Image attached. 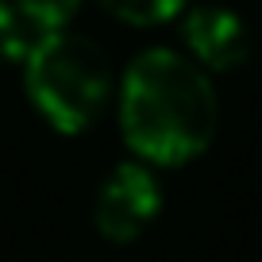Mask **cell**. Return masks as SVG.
Wrapping results in <instances>:
<instances>
[{"instance_id":"6da1fadb","label":"cell","mask_w":262,"mask_h":262,"mask_svg":"<svg viewBox=\"0 0 262 262\" xmlns=\"http://www.w3.org/2000/svg\"><path fill=\"white\" fill-rule=\"evenodd\" d=\"M120 135L143 166H189L201 158L220 127V100L212 77L189 54L150 47L131 58L120 77Z\"/></svg>"},{"instance_id":"7a4b0ae2","label":"cell","mask_w":262,"mask_h":262,"mask_svg":"<svg viewBox=\"0 0 262 262\" xmlns=\"http://www.w3.org/2000/svg\"><path fill=\"white\" fill-rule=\"evenodd\" d=\"M24 89L35 112L62 135H81L112 104V62L81 31H47L24 58Z\"/></svg>"},{"instance_id":"3957f363","label":"cell","mask_w":262,"mask_h":262,"mask_svg":"<svg viewBox=\"0 0 262 262\" xmlns=\"http://www.w3.org/2000/svg\"><path fill=\"white\" fill-rule=\"evenodd\" d=\"M158 212H162V189L155 170L143 162L116 166L93 196V228L116 247L135 243L158 220Z\"/></svg>"},{"instance_id":"277c9868","label":"cell","mask_w":262,"mask_h":262,"mask_svg":"<svg viewBox=\"0 0 262 262\" xmlns=\"http://www.w3.org/2000/svg\"><path fill=\"white\" fill-rule=\"evenodd\" d=\"M181 39L205 74H228L251 58L254 39L251 27L243 24V16H235L224 4H196L181 19Z\"/></svg>"},{"instance_id":"5b68a950","label":"cell","mask_w":262,"mask_h":262,"mask_svg":"<svg viewBox=\"0 0 262 262\" xmlns=\"http://www.w3.org/2000/svg\"><path fill=\"white\" fill-rule=\"evenodd\" d=\"M39 39L42 31L16 8V0H0V58L4 62H24Z\"/></svg>"},{"instance_id":"8992f818","label":"cell","mask_w":262,"mask_h":262,"mask_svg":"<svg viewBox=\"0 0 262 262\" xmlns=\"http://www.w3.org/2000/svg\"><path fill=\"white\" fill-rule=\"evenodd\" d=\"M189 0H100V8L131 27H158L185 12Z\"/></svg>"},{"instance_id":"52a82bcc","label":"cell","mask_w":262,"mask_h":262,"mask_svg":"<svg viewBox=\"0 0 262 262\" xmlns=\"http://www.w3.org/2000/svg\"><path fill=\"white\" fill-rule=\"evenodd\" d=\"M16 8L47 35V31L70 27V19H74L77 8H81V0H16Z\"/></svg>"}]
</instances>
